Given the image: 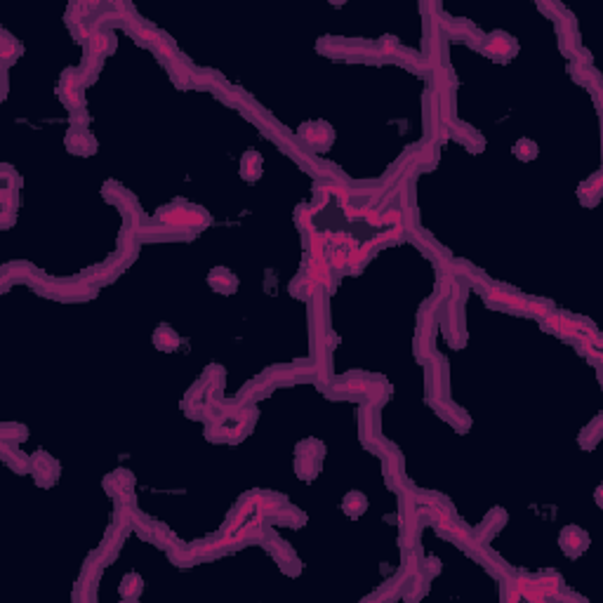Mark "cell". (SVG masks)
<instances>
[{"mask_svg": "<svg viewBox=\"0 0 603 603\" xmlns=\"http://www.w3.org/2000/svg\"><path fill=\"white\" fill-rule=\"evenodd\" d=\"M514 156L519 158V161H523V163H528V161H535V158H538V144L533 142V139H528V137H521L519 142L514 144Z\"/></svg>", "mask_w": 603, "mask_h": 603, "instance_id": "cell-14", "label": "cell"}, {"mask_svg": "<svg viewBox=\"0 0 603 603\" xmlns=\"http://www.w3.org/2000/svg\"><path fill=\"white\" fill-rule=\"evenodd\" d=\"M368 509V498L359 490H351V493L344 495L342 500V512L349 516V519H359V516L366 514Z\"/></svg>", "mask_w": 603, "mask_h": 603, "instance_id": "cell-12", "label": "cell"}, {"mask_svg": "<svg viewBox=\"0 0 603 603\" xmlns=\"http://www.w3.org/2000/svg\"><path fill=\"white\" fill-rule=\"evenodd\" d=\"M300 135L309 147H316V149H328L335 139V132L330 128L328 123L323 121H311V123H304L300 128Z\"/></svg>", "mask_w": 603, "mask_h": 603, "instance_id": "cell-5", "label": "cell"}, {"mask_svg": "<svg viewBox=\"0 0 603 603\" xmlns=\"http://www.w3.org/2000/svg\"><path fill=\"white\" fill-rule=\"evenodd\" d=\"M580 198H582V203H585V205L599 203V198H601V175H594L587 184H582Z\"/></svg>", "mask_w": 603, "mask_h": 603, "instance_id": "cell-15", "label": "cell"}, {"mask_svg": "<svg viewBox=\"0 0 603 603\" xmlns=\"http://www.w3.org/2000/svg\"><path fill=\"white\" fill-rule=\"evenodd\" d=\"M104 486H106V490H109V495H114V498H123V495H128V490H132V486H135V479H132L125 469H118V472L106 476Z\"/></svg>", "mask_w": 603, "mask_h": 603, "instance_id": "cell-10", "label": "cell"}, {"mask_svg": "<svg viewBox=\"0 0 603 603\" xmlns=\"http://www.w3.org/2000/svg\"><path fill=\"white\" fill-rule=\"evenodd\" d=\"M142 589H144L142 575H139V573H128L121 580V585H118V594H121L123 601H137L139 594H142Z\"/></svg>", "mask_w": 603, "mask_h": 603, "instance_id": "cell-13", "label": "cell"}, {"mask_svg": "<svg viewBox=\"0 0 603 603\" xmlns=\"http://www.w3.org/2000/svg\"><path fill=\"white\" fill-rule=\"evenodd\" d=\"M330 264H333L335 269H344V267L349 264V253H347V250H335Z\"/></svg>", "mask_w": 603, "mask_h": 603, "instance_id": "cell-17", "label": "cell"}, {"mask_svg": "<svg viewBox=\"0 0 603 603\" xmlns=\"http://www.w3.org/2000/svg\"><path fill=\"white\" fill-rule=\"evenodd\" d=\"M262 170H264V161H262V154L255 149H248L245 154L241 156V177L245 182H257L262 177Z\"/></svg>", "mask_w": 603, "mask_h": 603, "instance_id": "cell-8", "label": "cell"}, {"mask_svg": "<svg viewBox=\"0 0 603 603\" xmlns=\"http://www.w3.org/2000/svg\"><path fill=\"white\" fill-rule=\"evenodd\" d=\"M585 436H589V439H592V441H589V448H594L596 443H599V439H601V420H594L592 427L587 429V434L582 432V439H585Z\"/></svg>", "mask_w": 603, "mask_h": 603, "instance_id": "cell-16", "label": "cell"}, {"mask_svg": "<svg viewBox=\"0 0 603 603\" xmlns=\"http://www.w3.org/2000/svg\"><path fill=\"white\" fill-rule=\"evenodd\" d=\"M81 85H83L81 71H76V69H66L64 71L62 83H59V97H62V102L69 106L71 111H78L83 106Z\"/></svg>", "mask_w": 603, "mask_h": 603, "instance_id": "cell-2", "label": "cell"}, {"mask_svg": "<svg viewBox=\"0 0 603 603\" xmlns=\"http://www.w3.org/2000/svg\"><path fill=\"white\" fill-rule=\"evenodd\" d=\"M208 283H210V288L215 290V293H220V295H231V293H236V290H238V278L231 274L227 267H215V269H212L210 276H208Z\"/></svg>", "mask_w": 603, "mask_h": 603, "instance_id": "cell-7", "label": "cell"}, {"mask_svg": "<svg viewBox=\"0 0 603 603\" xmlns=\"http://www.w3.org/2000/svg\"><path fill=\"white\" fill-rule=\"evenodd\" d=\"M589 545V535L578 526H568L561 530L559 535V547L561 552L568 556V559H578V556L585 554V549Z\"/></svg>", "mask_w": 603, "mask_h": 603, "instance_id": "cell-4", "label": "cell"}, {"mask_svg": "<svg viewBox=\"0 0 603 603\" xmlns=\"http://www.w3.org/2000/svg\"><path fill=\"white\" fill-rule=\"evenodd\" d=\"M66 149L76 156H92L97 151V139L83 128H71L66 135Z\"/></svg>", "mask_w": 603, "mask_h": 603, "instance_id": "cell-6", "label": "cell"}, {"mask_svg": "<svg viewBox=\"0 0 603 603\" xmlns=\"http://www.w3.org/2000/svg\"><path fill=\"white\" fill-rule=\"evenodd\" d=\"M486 52L495 59H507L514 52V41L507 36V33L498 31V33H493V36H488Z\"/></svg>", "mask_w": 603, "mask_h": 603, "instance_id": "cell-11", "label": "cell"}, {"mask_svg": "<svg viewBox=\"0 0 603 603\" xmlns=\"http://www.w3.org/2000/svg\"><path fill=\"white\" fill-rule=\"evenodd\" d=\"M323 455H326V446L316 439H304L297 443L295 448V472L302 481L311 483L321 472Z\"/></svg>", "mask_w": 603, "mask_h": 603, "instance_id": "cell-1", "label": "cell"}, {"mask_svg": "<svg viewBox=\"0 0 603 603\" xmlns=\"http://www.w3.org/2000/svg\"><path fill=\"white\" fill-rule=\"evenodd\" d=\"M31 472L38 486L50 488L52 483L59 479V462L55 457H50L48 453H36L31 460Z\"/></svg>", "mask_w": 603, "mask_h": 603, "instance_id": "cell-3", "label": "cell"}, {"mask_svg": "<svg viewBox=\"0 0 603 603\" xmlns=\"http://www.w3.org/2000/svg\"><path fill=\"white\" fill-rule=\"evenodd\" d=\"M182 344V337L177 335L175 328H170L168 323H161V326L156 328L154 333V347L158 351H165V354H170V351H177Z\"/></svg>", "mask_w": 603, "mask_h": 603, "instance_id": "cell-9", "label": "cell"}, {"mask_svg": "<svg viewBox=\"0 0 603 603\" xmlns=\"http://www.w3.org/2000/svg\"><path fill=\"white\" fill-rule=\"evenodd\" d=\"M12 50L22 52V45L12 43V38H10V36H5V38H3V57H5V59H12Z\"/></svg>", "mask_w": 603, "mask_h": 603, "instance_id": "cell-18", "label": "cell"}]
</instances>
